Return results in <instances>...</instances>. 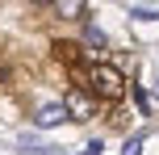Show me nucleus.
Wrapping results in <instances>:
<instances>
[{
	"instance_id": "0eeeda50",
	"label": "nucleus",
	"mask_w": 159,
	"mask_h": 155,
	"mask_svg": "<svg viewBox=\"0 0 159 155\" xmlns=\"http://www.w3.org/2000/svg\"><path fill=\"white\" fill-rule=\"evenodd\" d=\"M84 8L88 4H59V13H63V17H84Z\"/></svg>"
},
{
	"instance_id": "423d86ee",
	"label": "nucleus",
	"mask_w": 159,
	"mask_h": 155,
	"mask_svg": "<svg viewBox=\"0 0 159 155\" xmlns=\"http://www.w3.org/2000/svg\"><path fill=\"white\" fill-rule=\"evenodd\" d=\"M130 17H143V21H159V8H155V4H130Z\"/></svg>"
},
{
	"instance_id": "7ed1b4c3",
	"label": "nucleus",
	"mask_w": 159,
	"mask_h": 155,
	"mask_svg": "<svg viewBox=\"0 0 159 155\" xmlns=\"http://www.w3.org/2000/svg\"><path fill=\"white\" fill-rule=\"evenodd\" d=\"M34 117H38V126H59L67 113H63V105H59V101H50V105H42Z\"/></svg>"
},
{
	"instance_id": "39448f33",
	"label": "nucleus",
	"mask_w": 159,
	"mask_h": 155,
	"mask_svg": "<svg viewBox=\"0 0 159 155\" xmlns=\"http://www.w3.org/2000/svg\"><path fill=\"white\" fill-rule=\"evenodd\" d=\"M21 151H30V155H59V147H50V143H34V139H21Z\"/></svg>"
},
{
	"instance_id": "f257e3e1",
	"label": "nucleus",
	"mask_w": 159,
	"mask_h": 155,
	"mask_svg": "<svg viewBox=\"0 0 159 155\" xmlns=\"http://www.w3.org/2000/svg\"><path fill=\"white\" fill-rule=\"evenodd\" d=\"M84 80H88V92L101 97V101H121L126 97V75L117 67H109V63H92L84 71Z\"/></svg>"
},
{
	"instance_id": "f03ea898",
	"label": "nucleus",
	"mask_w": 159,
	"mask_h": 155,
	"mask_svg": "<svg viewBox=\"0 0 159 155\" xmlns=\"http://www.w3.org/2000/svg\"><path fill=\"white\" fill-rule=\"evenodd\" d=\"M59 105H63V113L71 117V122H88V117L96 113V101L88 97L84 88H67V97L59 101Z\"/></svg>"
},
{
	"instance_id": "6e6552de",
	"label": "nucleus",
	"mask_w": 159,
	"mask_h": 155,
	"mask_svg": "<svg viewBox=\"0 0 159 155\" xmlns=\"http://www.w3.org/2000/svg\"><path fill=\"white\" fill-rule=\"evenodd\" d=\"M138 151H143V139H130L126 147H121V155H138Z\"/></svg>"
},
{
	"instance_id": "20e7f679",
	"label": "nucleus",
	"mask_w": 159,
	"mask_h": 155,
	"mask_svg": "<svg viewBox=\"0 0 159 155\" xmlns=\"http://www.w3.org/2000/svg\"><path fill=\"white\" fill-rule=\"evenodd\" d=\"M105 46H109V42H105V30H96V25H88V30H84V50H96V55H101Z\"/></svg>"
}]
</instances>
